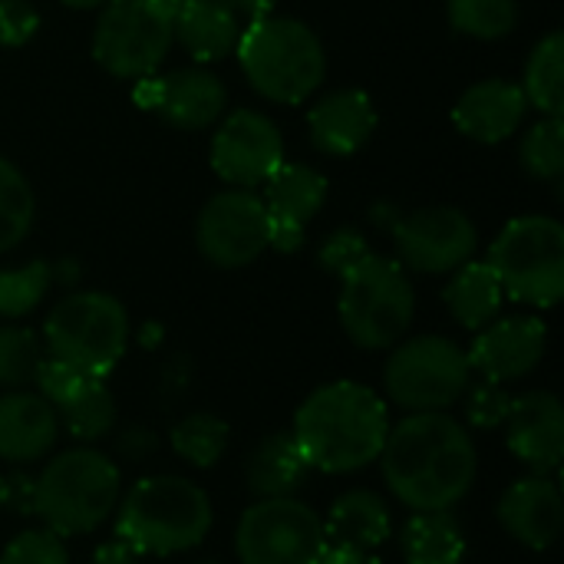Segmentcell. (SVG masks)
I'll return each mask as SVG.
<instances>
[{
    "mask_svg": "<svg viewBox=\"0 0 564 564\" xmlns=\"http://www.w3.org/2000/svg\"><path fill=\"white\" fill-rule=\"evenodd\" d=\"M377 463L383 486L410 512H453L479 473L476 440L453 413H406L390 423Z\"/></svg>",
    "mask_w": 564,
    "mask_h": 564,
    "instance_id": "6da1fadb",
    "label": "cell"
},
{
    "mask_svg": "<svg viewBox=\"0 0 564 564\" xmlns=\"http://www.w3.org/2000/svg\"><path fill=\"white\" fill-rule=\"evenodd\" d=\"M387 433V400L357 380H334L307 393L291 426V436L311 473L327 476H350L377 463Z\"/></svg>",
    "mask_w": 564,
    "mask_h": 564,
    "instance_id": "7a4b0ae2",
    "label": "cell"
},
{
    "mask_svg": "<svg viewBox=\"0 0 564 564\" xmlns=\"http://www.w3.org/2000/svg\"><path fill=\"white\" fill-rule=\"evenodd\" d=\"M116 539L142 558L198 549L215 522L208 492L185 476H145L116 506Z\"/></svg>",
    "mask_w": 564,
    "mask_h": 564,
    "instance_id": "3957f363",
    "label": "cell"
},
{
    "mask_svg": "<svg viewBox=\"0 0 564 564\" xmlns=\"http://www.w3.org/2000/svg\"><path fill=\"white\" fill-rule=\"evenodd\" d=\"M122 496V473L112 456L93 446L56 453L36 476L33 516L59 539L96 532L116 512Z\"/></svg>",
    "mask_w": 564,
    "mask_h": 564,
    "instance_id": "277c9868",
    "label": "cell"
},
{
    "mask_svg": "<svg viewBox=\"0 0 564 564\" xmlns=\"http://www.w3.org/2000/svg\"><path fill=\"white\" fill-rule=\"evenodd\" d=\"M235 53L251 89L271 102L301 106L321 89L327 76V53L321 36L294 17L268 13L251 20L241 30Z\"/></svg>",
    "mask_w": 564,
    "mask_h": 564,
    "instance_id": "5b68a950",
    "label": "cell"
},
{
    "mask_svg": "<svg viewBox=\"0 0 564 564\" xmlns=\"http://www.w3.org/2000/svg\"><path fill=\"white\" fill-rule=\"evenodd\" d=\"M416 314V291L406 268L383 254H367L340 274L337 317L344 334L364 350L397 347Z\"/></svg>",
    "mask_w": 564,
    "mask_h": 564,
    "instance_id": "8992f818",
    "label": "cell"
},
{
    "mask_svg": "<svg viewBox=\"0 0 564 564\" xmlns=\"http://www.w3.org/2000/svg\"><path fill=\"white\" fill-rule=\"evenodd\" d=\"M129 314L106 291L66 294L43 324L46 357L86 373L109 377L129 347Z\"/></svg>",
    "mask_w": 564,
    "mask_h": 564,
    "instance_id": "52a82bcc",
    "label": "cell"
},
{
    "mask_svg": "<svg viewBox=\"0 0 564 564\" xmlns=\"http://www.w3.org/2000/svg\"><path fill=\"white\" fill-rule=\"evenodd\" d=\"M486 264L496 271L502 294L549 311L564 294V228L549 215L509 221L489 248Z\"/></svg>",
    "mask_w": 564,
    "mask_h": 564,
    "instance_id": "ba28073f",
    "label": "cell"
},
{
    "mask_svg": "<svg viewBox=\"0 0 564 564\" xmlns=\"http://www.w3.org/2000/svg\"><path fill=\"white\" fill-rule=\"evenodd\" d=\"M473 383L466 350L440 334L403 337L390 347L383 390L406 413H449Z\"/></svg>",
    "mask_w": 564,
    "mask_h": 564,
    "instance_id": "9c48e42d",
    "label": "cell"
},
{
    "mask_svg": "<svg viewBox=\"0 0 564 564\" xmlns=\"http://www.w3.org/2000/svg\"><path fill=\"white\" fill-rule=\"evenodd\" d=\"M172 43V7L165 0H106L93 30V56L116 79L152 76Z\"/></svg>",
    "mask_w": 564,
    "mask_h": 564,
    "instance_id": "30bf717a",
    "label": "cell"
},
{
    "mask_svg": "<svg viewBox=\"0 0 564 564\" xmlns=\"http://www.w3.org/2000/svg\"><path fill=\"white\" fill-rule=\"evenodd\" d=\"M324 549V516L297 496L254 499L235 525V555L241 564H321Z\"/></svg>",
    "mask_w": 564,
    "mask_h": 564,
    "instance_id": "8fae6325",
    "label": "cell"
},
{
    "mask_svg": "<svg viewBox=\"0 0 564 564\" xmlns=\"http://www.w3.org/2000/svg\"><path fill=\"white\" fill-rule=\"evenodd\" d=\"M195 245L215 268H248L268 251V208L251 188H228L208 198L195 221Z\"/></svg>",
    "mask_w": 564,
    "mask_h": 564,
    "instance_id": "7c38bea8",
    "label": "cell"
},
{
    "mask_svg": "<svg viewBox=\"0 0 564 564\" xmlns=\"http://www.w3.org/2000/svg\"><path fill=\"white\" fill-rule=\"evenodd\" d=\"M393 245L403 268L420 274H453L456 268L473 261L479 248V235L466 212L449 205H433L397 218Z\"/></svg>",
    "mask_w": 564,
    "mask_h": 564,
    "instance_id": "4fadbf2b",
    "label": "cell"
},
{
    "mask_svg": "<svg viewBox=\"0 0 564 564\" xmlns=\"http://www.w3.org/2000/svg\"><path fill=\"white\" fill-rule=\"evenodd\" d=\"M284 162L281 129L258 109H235L212 135V169L235 188L264 185Z\"/></svg>",
    "mask_w": 564,
    "mask_h": 564,
    "instance_id": "5bb4252c",
    "label": "cell"
},
{
    "mask_svg": "<svg viewBox=\"0 0 564 564\" xmlns=\"http://www.w3.org/2000/svg\"><path fill=\"white\" fill-rule=\"evenodd\" d=\"M549 350V327L542 317L516 314L496 317L482 330H476L473 347L466 350L473 373L492 383H516L529 377Z\"/></svg>",
    "mask_w": 564,
    "mask_h": 564,
    "instance_id": "9a60e30c",
    "label": "cell"
},
{
    "mask_svg": "<svg viewBox=\"0 0 564 564\" xmlns=\"http://www.w3.org/2000/svg\"><path fill=\"white\" fill-rule=\"evenodd\" d=\"M135 102L159 112L175 129H208L225 112V86L208 69H175L135 79Z\"/></svg>",
    "mask_w": 564,
    "mask_h": 564,
    "instance_id": "2e32d148",
    "label": "cell"
},
{
    "mask_svg": "<svg viewBox=\"0 0 564 564\" xmlns=\"http://www.w3.org/2000/svg\"><path fill=\"white\" fill-rule=\"evenodd\" d=\"M509 453L539 476H555L564 459V406L549 390H529L512 397L506 416Z\"/></svg>",
    "mask_w": 564,
    "mask_h": 564,
    "instance_id": "e0dca14e",
    "label": "cell"
},
{
    "mask_svg": "<svg viewBox=\"0 0 564 564\" xmlns=\"http://www.w3.org/2000/svg\"><path fill=\"white\" fill-rule=\"evenodd\" d=\"M327 198V178L297 162H281L274 175L264 182V208H268V248L281 254H294L304 245L307 221L321 212Z\"/></svg>",
    "mask_w": 564,
    "mask_h": 564,
    "instance_id": "ac0fdd59",
    "label": "cell"
},
{
    "mask_svg": "<svg viewBox=\"0 0 564 564\" xmlns=\"http://www.w3.org/2000/svg\"><path fill=\"white\" fill-rule=\"evenodd\" d=\"M496 519L512 542L529 552H549L564 532V496L555 476L529 473L516 479L496 506Z\"/></svg>",
    "mask_w": 564,
    "mask_h": 564,
    "instance_id": "d6986e66",
    "label": "cell"
},
{
    "mask_svg": "<svg viewBox=\"0 0 564 564\" xmlns=\"http://www.w3.org/2000/svg\"><path fill=\"white\" fill-rule=\"evenodd\" d=\"M59 440L56 410L30 390H7L0 397V463L26 466L53 453Z\"/></svg>",
    "mask_w": 564,
    "mask_h": 564,
    "instance_id": "ffe728a7",
    "label": "cell"
},
{
    "mask_svg": "<svg viewBox=\"0 0 564 564\" xmlns=\"http://www.w3.org/2000/svg\"><path fill=\"white\" fill-rule=\"evenodd\" d=\"M525 109H529V99L522 86L509 79H482V83H473L459 96L453 109V122L459 126L463 135L482 145H496V142H506L522 126Z\"/></svg>",
    "mask_w": 564,
    "mask_h": 564,
    "instance_id": "44dd1931",
    "label": "cell"
},
{
    "mask_svg": "<svg viewBox=\"0 0 564 564\" xmlns=\"http://www.w3.org/2000/svg\"><path fill=\"white\" fill-rule=\"evenodd\" d=\"M307 129L317 152L354 155L370 142L377 129V109L364 89H334L311 106Z\"/></svg>",
    "mask_w": 564,
    "mask_h": 564,
    "instance_id": "7402d4cb",
    "label": "cell"
},
{
    "mask_svg": "<svg viewBox=\"0 0 564 564\" xmlns=\"http://www.w3.org/2000/svg\"><path fill=\"white\" fill-rule=\"evenodd\" d=\"M327 545L354 552H380L393 535L390 502L373 489H347L334 499L324 519Z\"/></svg>",
    "mask_w": 564,
    "mask_h": 564,
    "instance_id": "603a6c76",
    "label": "cell"
},
{
    "mask_svg": "<svg viewBox=\"0 0 564 564\" xmlns=\"http://www.w3.org/2000/svg\"><path fill=\"white\" fill-rule=\"evenodd\" d=\"M172 36L192 59L215 63L238 50L241 23L228 0H185L172 10Z\"/></svg>",
    "mask_w": 564,
    "mask_h": 564,
    "instance_id": "cb8c5ba5",
    "label": "cell"
},
{
    "mask_svg": "<svg viewBox=\"0 0 564 564\" xmlns=\"http://www.w3.org/2000/svg\"><path fill=\"white\" fill-rule=\"evenodd\" d=\"M311 479V466L301 456L291 430L268 433L254 443L245 459V489L254 499H288L297 496L301 486Z\"/></svg>",
    "mask_w": 564,
    "mask_h": 564,
    "instance_id": "d4e9b609",
    "label": "cell"
},
{
    "mask_svg": "<svg viewBox=\"0 0 564 564\" xmlns=\"http://www.w3.org/2000/svg\"><path fill=\"white\" fill-rule=\"evenodd\" d=\"M443 301L453 314V321L466 330H482L486 324H492L502 311V284L496 278V271L486 261H466L463 268L453 271Z\"/></svg>",
    "mask_w": 564,
    "mask_h": 564,
    "instance_id": "484cf974",
    "label": "cell"
},
{
    "mask_svg": "<svg viewBox=\"0 0 564 564\" xmlns=\"http://www.w3.org/2000/svg\"><path fill=\"white\" fill-rule=\"evenodd\" d=\"M59 430H66L79 446H96L116 430V397L106 377H83L56 406Z\"/></svg>",
    "mask_w": 564,
    "mask_h": 564,
    "instance_id": "4316f807",
    "label": "cell"
},
{
    "mask_svg": "<svg viewBox=\"0 0 564 564\" xmlns=\"http://www.w3.org/2000/svg\"><path fill=\"white\" fill-rule=\"evenodd\" d=\"M400 555L406 564H463L466 532L453 512H413L400 529Z\"/></svg>",
    "mask_w": 564,
    "mask_h": 564,
    "instance_id": "83f0119b",
    "label": "cell"
},
{
    "mask_svg": "<svg viewBox=\"0 0 564 564\" xmlns=\"http://www.w3.org/2000/svg\"><path fill=\"white\" fill-rule=\"evenodd\" d=\"M522 93L545 116H564V33L552 30L525 63Z\"/></svg>",
    "mask_w": 564,
    "mask_h": 564,
    "instance_id": "f1b7e54d",
    "label": "cell"
},
{
    "mask_svg": "<svg viewBox=\"0 0 564 564\" xmlns=\"http://www.w3.org/2000/svg\"><path fill=\"white\" fill-rule=\"evenodd\" d=\"M228 443H231V426L221 416L202 413V410L182 416L169 430L172 453L195 469H212L228 453Z\"/></svg>",
    "mask_w": 564,
    "mask_h": 564,
    "instance_id": "f546056e",
    "label": "cell"
},
{
    "mask_svg": "<svg viewBox=\"0 0 564 564\" xmlns=\"http://www.w3.org/2000/svg\"><path fill=\"white\" fill-rule=\"evenodd\" d=\"M36 218V195L26 175L0 155V254L17 248Z\"/></svg>",
    "mask_w": 564,
    "mask_h": 564,
    "instance_id": "4dcf8cb0",
    "label": "cell"
},
{
    "mask_svg": "<svg viewBox=\"0 0 564 564\" xmlns=\"http://www.w3.org/2000/svg\"><path fill=\"white\" fill-rule=\"evenodd\" d=\"M449 26L473 40H502L519 23L516 0H446Z\"/></svg>",
    "mask_w": 564,
    "mask_h": 564,
    "instance_id": "1f68e13d",
    "label": "cell"
},
{
    "mask_svg": "<svg viewBox=\"0 0 564 564\" xmlns=\"http://www.w3.org/2000/svg\"><path fill=\"white\" fill-rule=\"evenodd\" d=\"M43 360H46V347L33 327L0 324V387L3 390H26Z\"/></svg>",
    "mask_w": 564,
    "mask_h": 564,
    "instance_id": "d6a6232c",
    "label": "cell"
},
{
    "mask_svg": "<svg viewBox=\"0 0 564 564\" xmlns=\"http://www.w3.org/2000/svg\"><path fill=\"white\" fill-rule=\"evenodd\" d=\"M53 288V264L50 261H30L23 268H3L0 271V317L20 321L36 311V304Z\"/></svg>",
    "mask_w": 564,
    "mask_h": 564,
    "instance_id": "836d02e7",
    "label": "cell"
},
{
    "mask_svg": "<svg viewBox=\"0 0 564 564\" xmlns=\"http://www.w3.org/2000/svg\"><path fill=\"white\" fill-rule=\"evenodd\" d=\"M519 159H522V169L532 175V178H542V182H562L564 175V119L562 116H545L539 119L522 145H519Z\"/></svg>",
    "mask_w": 564,
    "mask_h": 564,
    "instance_id": "e575fe53",
    "label": "cell"
},
{
    "mask_svg": "<svg viewBox=\"0 0 564 564\" xmlns=\"http://www.w3.org/2000/svg\"><path fill=\"white\" fill-rule=\"evenodd\" d=\"M459 403H463L466 426H473V430H502L506 416H509V406H512V393L506 390V383H492V380L479 377V383H469V390L463 393Z\"/></svg>",
    "mask_w": 564,
    "mask_h": 564,
    "instance_id": "d590c367",
    "label": "cell"
},
{
    "mask_svg": "<svg viewBox=\"0 0 564 564\" xmlns=\"http://www.w3.org/2000/svg\"><path fill=\"white\" fill-rule=\"evenodd\" d=\"M0 564H69L66 539L53 535L50 529H26L7 542Z\"/></svg>",
    "mask_w": 564,
    "mask_h": 564,
    "instance_id": "8d00e7d4",
    "label": "cell"
},
{
    "mask_svg": "<svg viewBox=\"0 0 564 564\" xmlns=\"http://www.w3.org/2000/svg\"><path fill=\"white\" fill-rule=\"evenodd\" d=\"M370 254V245H367V238L360 235V231H354V228H340V231H334L324 245H321V268L324 271H330L334 278H340V274H347L357 261H364Z\"/></svg>",
    "mask_w": 564,
    "mask_h": 564,
    "instance_id": "74e56055",
    "label": "cell"
},
{
    "mask_svg": "<svg viewBox=\"0 0 564 564\" xmlns=\"http://www.w3.org/2000/svg\"><path fill=\"white\" fill-rule=\"evenodd\" d=\"M40 30V13L30 0H0V46H23Z\"/></svg>",
    "mask_w": 564,
    "mask_h": 564,
    "instance_id": "f35d334b",
    "label": "cell"
},
{
    "mask_svg": "<svg viewBox=\"0 0 564 564\" xmlns=\"http://www.w3.org/2000/svg\"><path fill=\"white\" fill-rule=\"evenodd\" d=\"M33 492H36V476H30L23 466H10L0 473V512L10 516H33Z\"/></svg>",
    "mask_w": 564,
    "mask_h": 564,
    "instance_id": "ab89813d",
    "label": "cell"
},
{
    "mask_svg": "<svg viewBox=\"0 0 564 564\" xmlns=\"http://www.w3.org/2000/svg\"><path fill=\"white\" fill-rule=\"evenodd\" d=\"M86 373H79V370H73V367H66V364H59V360H53V357H46L43 364H40V370H36V377H33V383H36V393L50 403V406H56L79 380H83Z\"/></svg>",
    "mask_w": 564,
    "mask_h": 564,
    "instance_id": "60d3db41",
    "label": "cell"
},
{
    "mask_svg": "<svg viewBox=\"0 0 564 564\" xmlns=\"http://www.w3.org/2000/svg\"><path fill=\"white\" fill-rule=\"evenodd\" d=\"M112 443H116V456L126 459V463H142V459L155 456V449H159L155 430H149V426H142V423L122 426V430L112 436Z\"/></svg>",
    "mask_w": 564,
    "mask_h": 564,
    "instance_id": "b9f144b4",
    "label": "cell"
},
{
    "mask_svg": "<svg viewBox=\"0 0 564 564\" xmlns=\"http://www.w3.org/2000/svg\"><path fill=\"white\" fill-rule=\"evenodd\" d=\"M89 564H142V555L132 552L126 542L112 539V542H106V545H99V549L93 552V562Z\"/></svg>",
    "mask_w": 564,
    "mask_h": 564,
    "instance_id": "7bdbcfd3",
    "label": "cell"
},
{
    "mask_svg": "<svg viewBox=\"0 0 564 564\" xmlns=\"http://www.w3.org/2000/svg\"><path fill=\"white\" fill-rule=\"evenodd\" d=\"M321 564H383L377 558V552H354V549H337V545H327Z\"/></svg>",
    "mask_w": 564,
    "mask_h": 564,
    "instance_id": "ee69618b",
    "label": "cell"
},
{
    "mask_svg": "<svg viewBox=\"0 0 564 564\" xmlns=\"http://www.w3.org/2000/svg\"><path fill=\"white\" fill-rule=\"evenodd\" d=\"M228 3H231V10H235L238 17L258 20V17L274 13V3H278V0H228Z\"/></svg>",
    "mask_w": 564,
    "mask_h": 564,
    "instance_id": "f6af8a7d",
    "label": "cell"
},
{
    "mask_svg": "<svg viewBox=\"0 0 564 564\" xmlns=\"http://www.w3.org/2000/svg\"><path fill=\"white\" fill-rule=\"evenodd\" d=\"M159 340H162V330H159V324H145L142 330H139V344L142 347H159Z\"/></svg>",
    "mask_w": 564,
    "mask_h": 564,
    "instance_id": "bcb514c9",
    "label": "cell"
},
{
    "mask_svg": "<svg viewBox=\"0 0 564 564\" xmlns=\"http://www.w3.org/2000/svg\"><path fill=\"white\" fill-rule=\"evenodd\" d=\"M63 7H73V10H93V7H102L106 0H59Z\"/></svg>",
    "mask_w": 564,
    "mask_h": 564,
    "instance_id": "7dc6e473",
    "label": "cell"
},
{
    "mask_svg": "<svg viewBox=\"0 0 564 564\" xmlns=\"http://www.w3.org/2000/svg\"><path fill=\"white\" fill-rule=\"evenodd\" d=\"M165 3H169V7L175 10V7H178V3H185V0H165Z\"/></svg>",
    "mask_w": 564,
    "mask_h": 564,
    "instance_id": "c3c4849f",
    "label": "cell"
},
{
    "mask_svg": "<svg viewBox=\"0 0 564 564\" xmlns=\"http://www.w3.org/2000/svg\"><path fill=\"white\" fill-rule=\"evenodd\" d=\"M195 564H225V562H195Z\"/></svg>",
    "mask_w": 564,
    "mask_h": 564,
    "instance_id": "681fc988",
    "label": "cell"
}]
</instances>
